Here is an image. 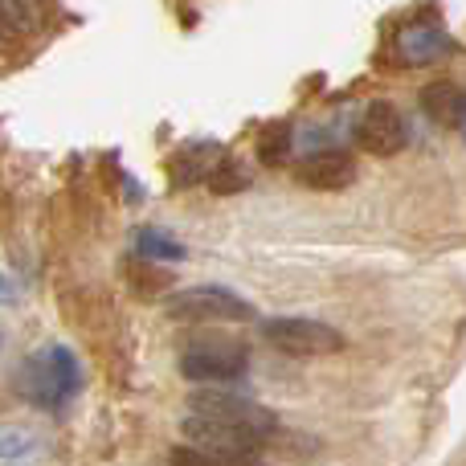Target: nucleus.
Here are the masks:
<instances>
[{"instance_id":"6e6552de","label":"nucleus","mask_w":466,"mask_h":466,"mask_svg":"<svg viewBox=\"0 0 466 466\" xmlns=\"http://www.w3.org/2000/svg\"><path fill=\"white\" fill-rule=\"evenodd\" d=\"M299 185L303 188H319V193H339L356 180V164L348 152H336V147H323V152H311L303 164H299Z\"/></svg>"},{"instance_id":"a211bd4d","label":"nucleus","mask_w":466,"mask_h":466,"mask_svg":"<svg viewBox=\"0 0 466 466\" xmlns=\"http://www.w3.org/2000/svg\"><path fill=\"white\" fill-rule=\"evenodd\" d=\"M8 303H16V287L8 282V274L0 270V307H8Z\"/></svg>"},{"instance_id":"20e7f679","label":"nucleus","mask_w":466,"mask_h":466,"mask_svg":"<svg viewBox=\"0 0 466 466\" xmlns=\"http://www.w3.org/2000/svg\"><path fill=\"white\" fill-rule=\"evenodd\" d=\"M164 311L172 319H188V323H241L254 315V307L226 287H188L164 299Z\"/></svg>"},{"instance_id":"7ed1b4c3","label":"nucleus","mask_w":466,"mask_h":466,"mask_svg":"<svg viewBox=\"0 0 466 466\" xmlns=\"http://www.w3.org/2000/svg\"><path fill=\"white\" fill-rule=\"evenodd\" d=\"M249 369V348L229 336H201L185 344L180 352V372L201 385H221V380H238Z\"/></svg>"},{"instance_id":"f3484780","label":"nucleus","mask_w":466,"mask_h":466,"mask_svg":"<svg viewBox=\"0 0 466 466\" xmlns=\"http://www.w3.org/2000/svg\"><path fill=\"white\" fill-rule=\"evenodd\" d=\"M16 16H13V8H8V0H0V41H13L16 37Z\"/></svg>"},{"instance_id":"9d476101","label":"nucleus","mask_w":466,"mask_h":466,"mask_svg":"<svg viewBox=\"0 0 466 466\" xmlns=\"http://www.w3.org/2000/svg\"><path fill=\"white\" fill-rule=\"evenodd\" d=\"M421 111L438 123V127H466V90L454 86V82H430L421 90Z\"/></svg>"},{"instance_id":"ddd939ff","label":"nucleus","mask_w":466,"mask_h":466,"mask_svg":"<svg viewBox=\"0 0 466 466\" xmlns=\"http://www.w3.org/2000/svg\"><path fill=\"white\" fill-rule=\"evenodd\" d=\"M287 156H290V127L287 123H270V127L262 131V139H258V160H262L266 168H279Z\"/></svg>"},{"instance_id":"f257e3e1","label":"nucleus","mask_w":466,"mask_h":466,"mask_svg":"<svg viewBox=\"0 0 466 466\" xmlns=\"http://www.w3.org/2000/svg\"><path fill=\"white\" fill-rule=\"evenodd\" d=\"M82 385V372H78V360H74L70 348L62 344H49L41 352H33L29 360L21 364L16 372V393L25 401L41 405V410H57L66 405Z\"/></svg>"},{"instance_id":"dca6fc26","label":"nucleus","mask_w":466,"mask_h":466,"mask_svg":"<svg viewBox=\"0 0 466 466\" xmlns=\"http://www.w3.org/2000/svg\"><path fill=\"white\" fill-rule=\"evenodd\" d=\"M172 466H221L218 459H209L205 451H197V446H177V451L168 454Z\"/></svg>"},{"instance_id":"6ab92c4d","label":"nucleus","mask_w":466,"mask_h":466,"mask_svg":"<svg viewBox=\"0 0 466 466\" xmlns=\"http://www.w3.org/2000/svg\"><path fill=\"white\" fill-rule=\"evenodd\" d=\"M221 466H266L258 454H246V459H229V462H221Z\"/></svg>"},{"instance_id":"1a4fd4ad","label":"nucleus","mask_w":466,"mask_h":466,"mask_svg":"<svg viewBox=\"0 0 466 466\" xmlns=\"http://www.w3.org/2000/svg\"><path fill=\"white\" fill-rule=\"evenodd\" d=\"M397 54L410 66L442 62V57L451 54V37H446V29H438V25H405V29L397 33Z\"/></svg>"},{"instance_id":"aec40b11","label":"nucleus","mask_w":466,"mask_h":466,"mask_svg":"<svg viewBox=\"0 0 466 466\" xmlns=\"http://www.w3.org/2000/svg\"><path fill=\"white\" fill-rule=\"evenodd\" d=\"M462 136H466V127H462Z\"/></svg>"},{"instance_id":"0eeeda50","label":"nucleus","mask_w":466,"mask_h":466,"mask_svg":"<svg viewBox=\"0 0 466 466\" xmlns=\"http://www.w3.org/2000/svg\"><path fill=\"white\" fill-rule=\"evenodd\" d=\"M356 144L372 156H397L405 147V119L393 103H369L356 119Z\"/></svg>"},{"instance_id":"423d86ee","label":"nucleus","mask_w":466,"mask_h":466,"mask_svg":"<svg viewBox=\"0 0 466 466\" xmlns=\"http://www.w3.org/2000/svg\"><path fill=\"white\" fill-rule=\"evenodd\" d=\"M180 434H185L197 451H205L218 462L246 459V454H258V446H262L254 434H241V430L221 426V421H209V418H197V413H188V418L180 421Z\"/></svg>"},{"instance_id":"9b49d317","label":"nucleus","mask_w":466,"mask_h":466,"mask_svg":"<svg viewBox=\"0 0 466 466\" xmlns=\"http://www.w3.org/2000/svg\"><path fill=\"white\" fill-rule=\"evenodd\" d=\"M221 147L213 144H197L188 147V152H180L177 160H172V177H177V185H193V180H209L213 172L221 168Z\"/></svg>"},{"instance_id":"4468645a","label":"nucleus","mask_w":466,"mask_h":466,"mask_svg":"<svg viewBox=\"0 0 466 466\" xmlns=\"http://www.w3.org/2000/svg\"><path fill=\"white\" fill-rule=\"evenodd\" d=\"M37 451V434L25 426H0V462L25 459V454Z\"/></svg>"},{"instance_id":"39448f33","label":"nucleus","mask_w":466,"mask_h":466,"mask_svg":"<svg viewBox=\"0 0 466 466\" xmlns=\"http://www.w3.org/2000/svg\"><path fill=\"white\" fill-rule=\"evenodd\" d=\"M262 336L287 356H331L344 348V336H339L331 323L307 319V315H279V319H266Z\"/></svg>"},{"instance_id":"f8f14e48","label":"nucleus","mask_w":466,"mask_h":466,"mask_svg":"<svg viewBox=\"0 0 466 466\" xmlns=\"http://www.w3.org/2000/svg\"><path fill=\"white\" fill-rule=\"evenodd\" d=\"M136 249L144 258H152V262L156 258H164V262H180V258L188 254V249L180 246V241H172L164 229H139L136 233Z\"/></svg>"},{"instance_id":"2eb2a0df","label":"nucleus","mask_w":466,"mask_h":466,"mask_svg":"<svg viewBox=\"0 0 466 466\" xmlns=\"http://www.w3.org/2000/svg\"><path fill=\"white\" fill-rule=\"evenodd\" d=\"M246 185H249L246 172H241L233 160H221V168L209 177V188H213V193H238V188H246Z\"/></svg>"},{"instance_id":"f03ea898","label":"nucleus","mask_w":466,"mask_h":466,"mask_svg":"<svg viewBox=\"0 0 466 466\" xmlns=\"http://www.w3.org/2000/svg\"><path fill=\"white\" fill-rule=\"evenodd\" d=\"M188 413L197 418H209V421H221V426H233L241 434H254L258 442H270L279 434V421L266 405L249 401L241 393H229V389H197L188 397Z\"/></svg>"}]
</instances>
